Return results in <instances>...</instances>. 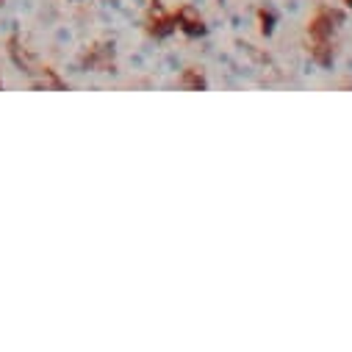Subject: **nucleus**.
Returning a JSON list of instances; mask_svg holds the SVG:
<instances>
[{
	"label": "nucleus",
	"mask_w": 352,
	"mask_h": 352,
	"mask_svg": "<svg viewBox=\"0 0 352 352\" xmlns=\"http://www.w3.org/2000/svg\"><path fill=\"white\" fill-rule=\"evenodd\" d=\"M175 25H178L184 34H192V36H197V34L206 31V28H203V20H200L189 6H181L178 12H175Z\"/></svg>",
	"instance_id": "obj_1"
},
{
	"label": "nucleus",
	"mask_w": 352,
	"mask_h": 352,
	"mask_svg": "<svg viewBox=\"0 0 352 352\" xmlns=\"http://www.w3.org/2000/svg\"><path fill=\"white\" fill-rule=\"evenodd\" d=\"M181 83H189V86H195V89H200V86H206V80H203V75L197 78V75H189V72L184 75V80H181Z\"/></svg>",
	"instance_id": "obj_2"
}]
</instances>
